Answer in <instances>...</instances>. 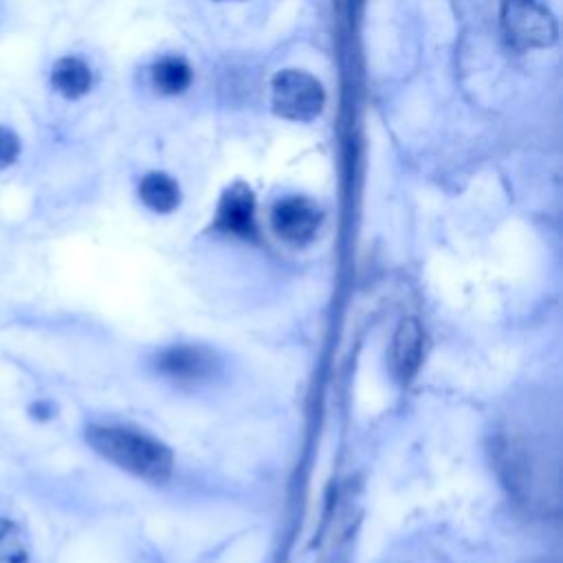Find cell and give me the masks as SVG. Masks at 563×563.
Masks as SVG:
<instances>
[{
  "label": "cell",
  "mask_w": 563,
  "mask_h": 563,
  "mask_svg": "<svg viewBox=\"0 0 563 563\" xmlns=\"http://www.w3.org/2000/svg\"><path fill=\"white\" fill-rule=\"evenodd\" d=\"M26 139L18 125V117L9 110H0V176L11 174L26 156Z\"/></svg>",
  "instance_id": "9"
},
{
  "label": "cell",
  "mask_w": 563,
  "mask_h": 563,
  "mask_svg": "<svg viewBox=\"0 0 563 563\" xmlns=\"http://www.w3.org/2000/svg\"><path fill=\"white\" fill-rule=\"evenodd\" d=\"M321 213L317 205L303 196H290L273 207L271 222L275 233L292 244L310 240L319 227Z\"/></svg>",
  "instance_id": "4"
},
{
  "label": "cell",
  "mask_w": 563,
  "mask_h": 563,
  "mask_svg": "<svg viewBox=\"0 0 563 563\" xmlns=\"http://www.w3.org/2000/svg\"><path fill=\"white\" fill-rule=\"evenodd\" d=\"M86 438L101 457L136 477L158 484L165 482L172 473V451L163 442L143 431L97 424L88 429Z\"/></svg>",
  "instance_id": "1"
},
{
  "label": "cell",
  "mask_w": 563,
  "mask_h": 563,
  "mask_svg": "<svg viewBox=\"0 0 563 563\" xmlns=\"http://www.w3.org/2000/svg\"><path fill=\"white\" fill-rule=\"evenodd\" d=\"M501 29L506 40L519 48H543L554 42L556 24L539 0H504Z\"/></svg>",
  "instance_id": "2"
},
{
  "label": "cell",
  "mask_w": 563,
  "mask_h": 563,
  "mask_svg": "<svg viewBox=\"0 0 563 563\" xmlns=\"http://www.w3.org/2000/svg\"><path fill=\"white\" fill-rule=\"evenodd\" d=\"M211 363H213V358L209 352H205L202 347H191V345L172 347L158 361V365L165 374L183 378V380L207 376L211 372Z\"/></svg>",
  "instance_id": "8"
},
{
  "label": "cell",
  "mask_w": 563,
  "mask_h": 563,
  "mask_svg": "<svg viewBox=\"0 0 563 563\" xmlns=\"http://www.w3.org/2000/svg\"><path fill=\"white\" fill-rule=\"evenodd\" d=\"M253 194L246 185H233L224 191L220 205H218V218L216 224L235 235H249L253 231Z\"/></svg>",
  "instance_id": "7"
},
{
  "label": "cell",
  "mask_w": 563,
  "mask_h": 563,
  "mask_svg": "<svg viewBox=\"0 0 563 563\" xmlns=\"http://www.w3.org/2000/svg\"><path fill=\"white\" fill-rule=\"evenodd\" d=\"M424 332L416 319H402L391 341V365L400 380H411L422 361Z\"/></svg>",
  "instance_id": "6"
},
{
  "label": "cell",
  "mask_w": 563,
  "mask_h": 563,
  "mask_svg": "<svg viewBox=\"0 0 563 563\" xmlns=\"http://www.w3.org/2000/svg\"><path fill=\"white\" fill-rule=\"evenodd\" d=\"M152 81L158 92L178 95L191 84V68L183 57L167 55L152 66Z\"/></svg>",
  "instance_id": "10"
},
{
  "label": "cell",
  "mask_w": 563,
  "mask_h": 563,
  "mask_svg": "<svg viewBox=\"0 0 563 563\" xmlns=\"http://www.w3.org/2000/svg\"><path fill=\"white\" fill-rule=\"evenodd\" d=\"M325 95L321 84L303 70H282L271 84V103L275 114L290 121H310L323 108Z\"/></svg>",
  "instance_id": "3"
},
{
  "label": "cell",
  "mask_w": 563,
  "mask_h": 563,
  "mask_svg": "<svg viewBox=\"0 0 563 563\" xmlns=\"http://www.w3.org/2000/svg\"><path fill=\"white\" fill-rule=\"evenodd\" d=\"M44 81L55 97L64 101H77L90 92L95 75L84 57L75 53H64L48 64Z\"/></svg>",
  "instance_id": "5"
},
{
  "label": "cell",
  "mask_w": 563,
  "mask_h": 563,
  "mask_svg": "<svg viewBox=\"0 0 563 563\" xmlns=\"http://www.w3.org/2000/svg\"><path fill=\"white\" fill-rule=\"evenodd\" d=\"M139 194H141V200L154 209V211H161V213H167L172 211L178 200H180V191H178V185L167 176V174H147L143 180H141V187H139Z\"/></svg>",
  "instance_id": "11"
},
{
  "label": "cell",
  "mask_w": 563,
  "mask_h": 563,
  "mask_svg": "<svg viewBox=\"0 0 563 563\" xmlns=\"http://www.w3.org/2000/svg\"><path fill=\"white\" fill-rule=\"evenodd\" d=\"M26 539L18 523L0 517V563H26Z\"/></svg>",
  "instance_id": "12"
}]
</instances>
